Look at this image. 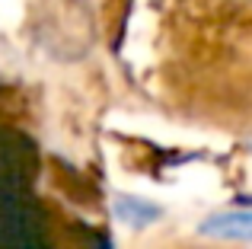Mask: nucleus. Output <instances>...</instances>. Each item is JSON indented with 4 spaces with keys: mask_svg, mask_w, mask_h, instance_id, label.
<instances>
[{
    "mask_svg": "<svg viewBox=\"0 0 252 249\" xmlns=\"http://www.w3.org/2000/svg\"><path fill=\"white\" fill-rule=\"evenodd\" d=\"M115 214L122 220H128V224H134V227H144V224H150V220H157L160 208L147 205V201H137V198H118Z\"/></svg>",
    "mask_w": 252,
    "mask_h": 249,
    "instance_id": "nucleus-3",
    "label": "nucleus"
},
{
    "mask_svg": "<svg viewBox=\"0 0 252 249\" xmlns=\"http://www.w3.org/2000/svg\"><path fill=\"white\" fill-rule=\"evenodd\" d=\"M0 249H42L38 218L16 186H0Z\"/></svg>",
    "mask_w": 252,
    "mask_h": 249,
    "instance_id": "nucleus-1",
    "label": "nucleus"
},
{
    "mask_svg": "<svg viewBox=\"0 0 252 249\" xmlns=\"http://www.w3.org/2000/svg\"><path fill=\"white\" fill-rule=\"evenodd\" d=\"M252 230V218L246 211H230V214H217L208 224H201V233L211 237H233V240H246Z\"/></svg>",
    "mask_w": 252,
    "mask_h": 249,
    "instance_id": "nucleus-2",
    "label": "nucleus"
},
{
    "mask_svg": "<svg viewBox=\"0 0 252 249\" xmlns=\"http://www.w3.org/2000/svg\"><path fill=\"white\" fill-rule=\"evenodd\" d=\"M93 249H112V246H109V237H102V240H96V246H93Z\"/></svg>",
    "mask_w": 252,
    "mask_h": 249,
    "instance_id": "nucleus-4",
    "label": "nucleus"
}]
</instances>
